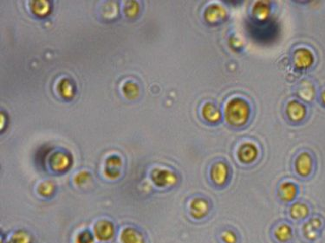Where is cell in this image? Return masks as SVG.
Instances as JSON below:
<instances>
[{
	"instance_id": "1",
	"label": "cell",
	"mask_w": 325,
	"mask_h": 243,
	"mask_svg": "<svg viewBox=\"0 0 325 243\" xmlns=\"http://www.w3.org/2000/svg\"><path fill=\"white\" fill-rule=\"evenodd\" d=\"M250 115L248 103L240 98H235L228 103L225 109V119L232 126L245 125Z\"/></svg>"
},
{
	"instance_id": "2",
	"label": "cell",
	"mask_w": 325,
	"mask_h": 243,
	"mask_svg": "<svg viewBox=\"0 0 325 243\" xmlns=\"http://www.w3.org/2000/svg\"><path fill=\"white\" fill-rule=\"evenodd\" d=\"M269 235L273 243H294L295 229L289 220H278L271 227Z\"/></svg>"
},
{
	"instance_id": "3",
	"label": "cell",
	"mask_w": 325,
	"mask_h": 243,
	"mask_svg": "<svg viewBox=\"0 0 325 243\" xmlns=\"http://www.w3.org/2000/svg\"><path fill=\"white\" fill-rule=\"evenodd\" d=\"M325 229V218L322 215H311L302 226V236L308 242H314L322 236Z\"/></svg>"
},
{
	"instance_id": "4",
	"label": "cell",
	"mask_w": 325,
	"mask_h": 243,
	"mask_svg": "<svg viewBox=\"0 0 325 243\" xmlns=\"http://www.w3.org/2000/svg\"><path fill=\"white\" fill-rule=\"evenodd\" d=\"M213 202L206 196H198L192 198L189 202V215L196 221H206L209 219L213 212Z\"/></svg>"
},
{
	"instance_id": "5",
	"label": "cell",
	"mask_w": 325,
	"mask_h": 243,
	"mask_svg": "<svg viewBox=\"0 0 325 243\" xmlns=\"http://www.w3.org/2000/svg\"><path fill=\"white\" fill-rule=\"evenodd\" d=\"M209 176L215 189H224L230 180V166L224 160H217L211 166Z\"/></svg>"
},
{
	"instance_id": "6",
	"label": "cell",
	"mask_w": 325,
	"mask_h": 243,
	"mask_svg": "<svg viewBox=\"0 0 325 243\" xmlns=\"http://www.w3.org/2000/svg\"><path fill=\"white\" fill-rule=\"evenodd\" d=\"M287 215L292 223H305L311 216V207L305 201H296L288 206Z\"/></svg>"
},
{
	"instance_id": "7",
	"label": "cell",
	"mask_w": 325,
	"mask_h": 243,
	"mask_svg": "<svg viewBox=\"0 0 325 243\" xmlns=\"http://www.w3.org/2000/svg\"><path fill=\"white\" fill-rule=\"evenodd\" d=\"M294 168L296 173L303 179H307L311 176L315 169L313 156L307 152L299 153L294 162Z\"/></svg>"
},
{
	"instance_id": "8",
	"label": "cell",
	"mask_w": 325,
	"mask_h": 243,
	"mask_svg": "<svg viewBox=\"0 0 325 243\" xmlns=\"http://www.w3.org/2000/svg\"><path fill=\"white\" fill-rule=\"evenodd\" d=\"M299 196V187L293 182H283L278 186V197L284 204L290 205L297 201Z\"/></svg>"
},
{
	"instance_id": "9",
	"label": "cell",
	"mask_w": 325,
	"mask_h": 243,
	"mask_svg": "<svg viewBox=\"0 0 325 243\" xmlns=\"http://www.w3.org/2000/svg\"><path fill=\"white\" fill-rule=\"evenodd\" d=\"M216 240L218 243H241L242 236L234 226L225 225L216 232Z\"/></svg>"
},
{
	"instance_id": "10",
	"label": "cell",
	"mask_w": 325,
	"mask_h": 243,
	"mask_svg": "<svg viewBox=\"0 0 325 243\" xmlns=\"http://www.w3.org/2000/svg\"><path fill=\"white\" fill-rule=\"evenodd\" d=\"M258 151L254 145L251 143H245L242 145L238 150L237 156L243 164H251L257 159Z\"/></svg>"
},
{
	"instance_id": "11",
	"label": "cell",
	"mask_w": 325,
	"mask_h": 243,
	"mask_svg": "<svg viewBox=\"0 0 325 243\" xmlns=\"http://www.w3.org/2000/svg\"><path fill=\"white\" fill-rule=\"evenodd\" d=\"M152 178L156 185L160 187H169L171 185H175L177 179L175 173L169 171L164 169H158L154 170L152 174Z\"/></svg>"
},
{
	"instance_id": "12",
	"label": "cell",
	"mask_w": 325,
	"mask_h": 243,
	"mask_svg": "<svg viewBox=\"0 0 325 243\" xmlns=\"http://www.w3.org/2000/svg\"><path fill=\"white\" fill-rule=\"evenodd\" d=\"M314 62L312 53L306 49H300L294 54V64L299 70H306Z\"/></svg>"
},
{
	"instance_id": "13",
	"label": "cell",
	"mask_w": 325,
	"mask_h": 243,
	"mask_svg": "<svg viewBox=\"0 0 325 243\" xmlns=\"http://www.w3.org/2000/svg\"><path fill=\"white\" fill-rule=\"evenodd\" d=\"M226 16L225 10L219 6H212L207 8L205 12V18L208 23L216 24L224 20Z\"/></svg>"
},
{
	"instance_id": "14",
	"label": "cell",
	"mask_w": 325,
	"mask_h": 243,
	"mask_svg": "<svg viewBox=\"0 0 325 243\" xmlns=\"http://www.w3.org/2000/svg\"><path fill=\"white\" fill-rule=\"evenodd\" d=\"M287 115L288 117L293 121H299L303 120L306 115V109L305 106L298 101H291L287 107Z\"/></svg>"
},
{
	"instance_id": "15",
	"label": "cell",
	"mask_w": 325,
	"mask_h": 243,
	"mask_svg": "<svg viewBox=\"0 0 325 243\" xmlns=\"http://www.w3.org/2000/svg\"><path fill=\"white\" fill-rule=\"evenodd\" d=\"M202 115L204 116L205 119L211 123L218 122L221 117L219 109H217L215 106L212 103H207L203 107Z\"/></svg>"
},
{
	"instance_id": "16",
	"label": "cell",
	"mask_w": 325,
	"mask_h": 243,
	"mask_svg": "<svg viewBox=\"0 0 325 243\" xmlns=\"http://www.w3.org/2000/svg\"><path fill=\"white\" fill-rule=\"evenodd\" d=\"M113 227L109 222H101L95 227V234L101 240H107L112 237Z\"/></svg>"
},
{
	"instance_id": "17",
	"label": "cell",
	"mask_w": 325,
	"mask_h": 243,
	"mask_svg": "<svg viewBox=\"0 0 325 243\" xmlns=\"http://www.w3.org/2000/svg\"><path fill=\"white\" fill-rule=\"evenodd\" d=\"M122 240L124 243H144L143 235L135 229H127L123 232Z\"/></svg>"
},
{
	"instance_id": "18",
	"label": "cell",
	"mask_w": 325,
	"mask_h": 243,
	"mask_svg": "<svg viewBox=\"0 0 325 243\" xmlns=\"http://www.w3.org/2000/svg\"><path fill=\"white\" fill-rule=\"evenodd\" d=\"M299 94L303 100H308V101L312 100L315 94L313 86L309 82H305L304 84H302L299 88Z\"/></svg>"
},
{
	"instance_id": "19",
	"label": "cell",
	"mask_w": 325,
	"mask_h": 243,
	"mask_svg": "<svg viewBox=\"0 0 325 243\" xmlns=\"http://www.w3.org/2000/svg\"><path fill=\"white\" fill-rule=\"evenodd\" d=\"M69 164V159L63 154H57L52 159V166L56 170H62Z\"/></svg>"
},
{
	"instance_id": "20",
	"label": "cell",
	"mask_w": 325,
	"mask_h": 243,
	"mask_svg": "<svg viewBox=\"0 0 325 243\" xmlns=\"http://www.w3.org/2000/svg\"><path fill=\"white\" fill-rule=\"evenodd\" d=\"M254 14L260 20L265 19L269 14V7L265 3L257 4L254 8Z\"/></svg>"
},
{
	"instance_id": "21",
	"label": "cell",
	"mask_w": 325,
	"mask_h": 243,
	"mask_svg": "<svg viewBox=\"0 0 325 243\" xmlns=\"http://www.w3.org/2000/svg\"><path fill=\"white\" fill-rule=\"evenodd\" d=\"M123 92L126 94V96L128 97V98H134L138 94V88H137V86L135 83L128 82L124 86Z\"/></svg>"
},
{
	"instance_id": "22",
	"label": "cell",
	"mask_w": 325,
	"mask_h": 243,
	"mask_svg": "<svg viewBox=\"0 0 325 243\" xmlns=\"http://www.w3.org/2000/svg\"><path fill=\"white\" fill-rule=\"evenodd\" d=\"M49 10V4L45 1H38L33 6V11L39 15H44Z\"/></svg>"
},
{
	"instance_id": "23",
	"label": "cell",
	"mask_w": 325,
	"mask_h": 243,
	"mask_svg": "<svg viewBox=\"0 0 325 243\" xmlns=\"http://www.w3.org/2000/svg\"><path fill=\"white\" fill-rule=\"evenodd\" d=\"M61 94L65 97H70L72 94V87L68 81H64L61 83Z\"/></svg>"
},
{
	"instance_id": "24",
	"label": "cell",
	"mask_w": 325,
	"mask_h": 243,
	"mask_svg": "<svg viewBox=\"0 0 325 243\" xmlns=\"http://www.w3.org/2000/svg\"><path fill=\"white\" fill-rule=\"evenodd\" d=\"M82 236H83V237H80V238H82V240H81V241H79V243H91L92 242L91 235H90V234H89V233H87V232H84V233H83V234H82Z\"/></svg>"
},
{
	"instance_id": "25",
	"label": "cell",
	"mask_w": 325,
	"mask_h": 243,
	"mask_svg": "<svg viewBox=\"0 0 325 243\" xmlns=\"http://www.w3.org/2000/svg\"><path fill=\"white\" fill-rule=\"evenodd\" d=\"M321 98H322V103H323V104H324L325 105V91L324 92H323V93H322V97H321Z\"/></svg>"
}]
</instances>
